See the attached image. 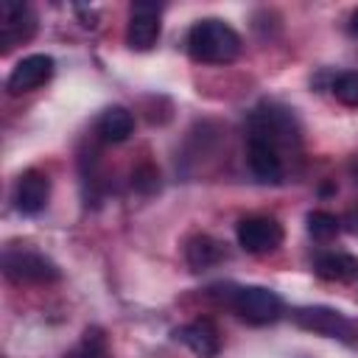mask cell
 Here are the masks:
<instances>
[{
    "mask_svg": "<svg viewBox=\"0 0 358 358\" xmlns=\"http://www.w3.org/2000/svg\"><path fill=\"white\" fill-rule=\"evenodd\" d=\"M131 131H134V117L126 106H109L98 117V134L106 143H123L131 137Z\"/></svg>",
    "mask_w": 358,
    "mask_h": 358,
    "instance_id": "cell-13",
    "label": "cell"
},
{
    "mask_svg": "<svg viewBox=\"0 0 358 358\" xmlns=\"http://www.w3.org/2000/svg\"><path fill=\"white\" fill-rule=\"evenodd\" d=\"M162 22H159V6L154 3H134L129 28H126V42L131 50H151L159 39Z\"/></svg>",
    "mask_w": 358,
    "mask_h": 358,
    "instance_id": "cell-6",
    "label": "cell"
},
{
    "mask_svg": "<svg viewBox=\"0 0 358 358\" xmlns=\"http://www.w3.org/2000/svg\"><path fill=\"white\" fill-rule=\"evenodd\" d=\"M53 76V59L48 53H31L14 64V70L6 78V90L11 95H22L31 90H39Z\"/></svg>",
    "mask_w": 358,
    "mask_h": 358,
    "instance_id": "cell-5",
    "label": "cell"
},
{
    "mask_svg": "<svg viewBox=\"0 0 358 358\" xmlns=\"http://www.w3.org/2000/svg\"><path fill=\"white\" fill-rule=\"evenodd\" d=\"M238 243L249 255L274 252L282 243V227L271 215H246L238 221Z\"/></svg>",
    "mask_w": 358,
    "mask_h": 358,
    "instance_id": "cell-4",
    "label": "cell"
},
{
    "mask_svg": "<svg viewBox=\"0 0 358 358\" xmlns=\"http://www.w3.org/2000/svg\"><path fill=\"white\" fill-rule=\"evenodd\" d=\"M350 31L352 34H358V8L352 11V17H350Z\"/></svg>",
    "mask_w": 358,
    "mask_h": 358,
    "instance_id": "cell-18",
    "label": "cell"
},
{
    "mask_svg": "<svg viewBox=\"0 0 358 358\" xmlns=\"http://www.w3.org/2000/svg\"><path fill=\"white\" fill-rule=\"evenodd\" d=\"M187 53L201 64H229L241 53V36L224 20H199L187 34Z\"/></svg>",
    "mask_w": 358,
    "mask_h": 358,
    "instance_id": "cell-1",
    "label": "cell"
},
{
    "mask_svg": "<svg viewBox=\"0 0 358 358\" xmlns=\"http://www.w3.org/2000/svg\"><path fill=\"white\" fill-rule=\"evenodd\" d=\"M291 316L302 330H310L316 336H327V338H347L350 336V322L333 308H322V305L296 308Z\"/></svg>",
    "mask_w": 358,
    "mask_h": 358,
    "instance_id": "cell-8",
    "label": "cell"
},
{
    "mask_svg": "<svg viewBox=\"0 0 358 358\" xmlns=\"http://www.w3.org/2000/svg\"><path fill=\"white\" fill-rule=\"evenodd\" d=\"M308 232L316 238V241H330L338 235V218L333 213H324V210H313L308 213Z\"/></svg>",
    "mask_w": 358,
    "mask_h": 358,
    "instance_id": "cell-16",
    "label": "cell"
},
{
    "mask_svg": "<svg viewBox=\"0 0 358 358\" xmlns=\"http://www.w3.org/2000/svg\"><path fill=\"white\" fill-rule=\"evenodd\" d=\"M36 17L25 3H3L0 6V45L3 50H11L14 45H22L34 36Z\"/></svg>",
    "mask_w": 358,
    "mask_h": 358,
    "instance_id": "cell-7",
    "label": "cell"
},
{
    "mask_svg": "<svg viewBox=\"0 0 358 358\" xmlns=\"http://www.w3.org/2000/svg\"><path fill=\"white\" fill-rule=\"evenodd\" d=\"M48 196H50V179L31 168V171H22L17 185H14V201H17V210L25 213V215H36L45 204H48Z\"/></svg>",
    "mask_w": 358,
    "mask_h": 358,
    "instance_id": "cell-10",
    "label": "cell"
},
{
    "mask_svg": "<svg viewBox=\"0 0 358 358\" xmlns=\"http://www.w3.org/2000/svg\"><path fill=\"white\" fill-rule=\"evenodd\" d=\"M224 296H227V305L249 324H268V322H277L282 313V299L263 285H238V288H229Z\"/></svg>",
    "mask_w": 358,
    "mask_h": 358,
    "instance_id": "cell-2",
    "label": "cell"
},
{
    "mask_svg": "<svg viewBox=\"0 0 358 358\" xmlns=\"http://www.w3.org/2000/svg\"><path fill=\"white\" fill-rule=\"evenodd\" d=\"M246 162H249V171L260 182H280L282 179V157H280V148L271 140H266V137L249 134Z\"/></svg>",
    "mask_w": 358,
    "mask_h": 358,
    "instance_id": "cell-9",
    "label": "cell"
},
{
    "mask_svg": "<svg viewBox=\"0 0 358 358\" xmlns=\"http://www.w3.org/2000/svg\"><path fill=\"white\" fill-rule=\"evenodd\" d=\"M185 257H187L190 268L201 271V268H210V266H215V263L224 257V246H221L215 238H210V235H196V238L187 243V249H185Z\"/></svg>",
    "mask_w": 358,
    "mask_h": 358,
    "instance_id": "cell-14",
    "label": "cell"
},
{
    "mask_svg": "<svg viewBox=\"0 0 358 358\" xmlns=\"http://www.w3.org/2000/svg\"><path fill=\"white\" fill-rule=\"evenodd\" d=\"M176 338L187 344V350L199 358H215L221 352V338L218 327L210 319H193L190 324L176 330Z\"/></svg>",
    "mask_w": 358,
    "mask_h": 358,
    "instance_id": "cell-11",
    "label": "cell"
},
{
    "mask_svg": "<svg viewBox=\"0 0 358 358\" xmlns=\"http://www.w3.org/2000/svg\"><path fill=\"white\" fill-rule=\"evenodd\" d=\"M333 95L344 106H358V70H347L333 81Z\"/></svg>",
    "mask_w": 358,
    "mask_h": 358,
    "instance_id": "cell-17",
    "label": "cell"
},
{
    "mask_svg": "<svg viewBox=\"0 0 358 358\" xmlns=\"http://www.w3.org/2000/svg\"><path fill=\"white\" fill-rule=\"evenodd\" d=\"M67 358H109V350H106V338L98 327H90L81 338V344L67 355Z\"/></svg>",
    "mask_w": 358,
    "mask_h": 358,
    "instance_id": "cell-15",
    "label": "cell"
},
{
    "mask_svg": "<svg viewBox=\"0 0 358 358\" xmlns=\"http://www.w3.org/2000/svg\"><path fill=\"white\" fill-rule=\"evenodd\" d=\"M3 271L11 282H53L59 280V268L50 257H45L42 252H31V249H17V252H6L3 255Z\"/></svg>",
    "mask_w": 358,
    "mask_h": 358,
    "instance_id": "cell-3",
    "label": "cell"
},
{
    "mask_svg": "<svg viewBox=\"0 0 358 358\" xmlns=\"http://www.w3.org/2000/svg\"><path fill=\"white\" fill-rule=\"evenodd\" d=\"M316 274L330 282H352L358 277V257L347 252H324L313 263Z\"/></svg>",
    "mask_w": 358,
    "mask_h": 358,
    "instance_id": "cell-12",
    "label": "cell"
}]
</instances>
